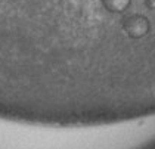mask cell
Here are the masks:
<instances>
[{"label": "cell", "instance_id": "3957f363", "mask_svg": "<svg viewBox=\"0 0 155 149\" xmlns=\"http://www.w3.org/2000/svg\"><path fill=\"white\" fill-rule=\"evenodd\" d=\"M143 3H145L146 9H149V11H155V0H143Z\"/></svg>", "mask_w": 155, "mask_h": 149}, {"label": "cell", "instance_id": "7a4b0ae2", "mask_svg": "<svg viewBox=\"0 0 155 149\" xmlns=\"http://www.w3.org/2000/svg\"><path fill=\"white\" fill-rule=\"evenodd\" d=\"M101 3H102L104 9H107L109 13L118 15L130 8L131 0H101Z\"/></svg>", "mask_w": 155, "mask_h": 149}, {"label": "cell", "instance_id": "6da1fadb", "mask_svg": "<svg viewBox=\"0 0 155 149\" xmlns=\"http://www.w3.org/2000/svg\"><path fill=\"white\" fill-rule=\"evenodd\" d=\"M121 28L127 37H130L133 40H139L149 33L151 24L145 15L131 13V15H127L121 19Z\"/></svg>", "mask_w": 155, "mask_h": 149}]
</instances>
